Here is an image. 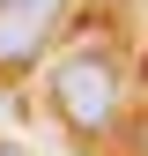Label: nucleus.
Listing matches in <instances>:
<instances>
[{"label":"nucleus","instance_id":"obj_1","mask_svg":"<svg viewBox=\"0 0 148 156\" xmlns=\"http://www.w3.org/2000/svg\"><path fill=\"white\" fill-rule=\"evenodd\" d=\"M52 112L82 134H104L119 119V60L104 45H74L59 67H52Z\"/></svg>","mask_w":148,"mask_h":156},{"label":"nucleus","instance_id":"obj_2","mask_svg":"<svg viewBox=\"0 0 148 156\" xmlns=\"http://www.w3.org/2000/svg\"><path fill=\"white\" fill-rule=\"evenodd\" d=\"M67 0H0V74L8 67H30L45 52V37L59 30Z\"/></svg>","mask_w":148,"mask_h":156},{"label":"nucleus","instance_id":"obj_3","mask_svg":"<svg viewBox=\"0 0 148 156\" xmlns=\"http://www.w3.org/2000/svg\"><path fill=\"white\" fill-rule=\"evenodd\" d=\"M0 156H30V149H0Z\"/></svg>","mask_w":148,"mask_h":156}]
</instances>
